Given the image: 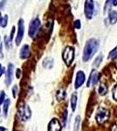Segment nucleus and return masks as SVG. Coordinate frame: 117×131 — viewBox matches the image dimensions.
<instances>
[{"label":"nucleus","instance_id":"obj_1","mask_svg":"<svg viewBox=\"0 0 117 131\" xmlns=\"http://www.w3.org/2000/svg\"><path fill=\"white\" fill-rule=\"evenodd\" d=\"M99 48V41L95 39H90L87 41L83 51V60L88 61L97 52Z\"/></svg>","mask_w":117,"mask_h":131},{"label":"nucleus","instance_id":"obj_2","mask_svg":"<svg viewBox=\"0 0 117 131\" xmlns=\"http://www.w3.org/2000/svg\"><path fill=\"white\" fill-rule=\"evenodd\" d=\"M40 26H41V24H40L39 18L38 17H36L35 18H33L31 21V23L29 25V31H28L29 37L31 38V39H34L36 36H37L38 32H39Z\"/></svg>","mask_w":117,"mask_h":131},{"label":"nucleus","instance_id":"obj_3","mask_svg":"<svg viewBox=\"0 0 117 131\" xmlns=\"http://www.w3.org/2000/svg\"><path fill=\"white\" fill-rule=\"evenodd\" d=\"M18 115L22 121H28L31 116V111L28 105L23 103L18 107Z\"/></svg>","mask_w":117,"mask_h":131},{"label":"nucleus","instance_id":"obj_4","mask_svg":"<svg viewBox=\"0 0 117 131\" xmlns=\"http://www.w3.org/2000/svg\"><path fill=\"white\" fill-rule=\"evenodd\" d=\"M74 48L72 46H67L65 48V50L63 51L62 53V58L64 62L66 63L67 66H70L73 63L74 60Z\"/></svg>","mask_w":117,"mask_h":131},{"label":"nucleus","instance_id":"obj_5","mask_svg":"<svg viewBox=\"0 0 117 131\" xmlns=\"http://www.w3.org/2000/svg\"><path fill=\"white\" fill-rule=\"evenodd\" d=\"M109 117V112L108 109L104 108V107H100L99 110L97 111L96 115H95V119L99 124L104 123Z\"/></svg>","mask_w":117,"mask_h":131},{"label":"nucleus","instance_id":"obj_6","mask_svg":"<svg viewBox=\"0 0 117 131\" xmlns=\"http://www.w3.org/2000/svg\"><path fill=\"white\" fill-rule=\"evenodd\" d=\"M25 34V25H24V19L20 18L18 20V32H17L16 39H15V43L17 46H19L21 41L23 40V38H24Z\"/></svg>","mask_w":117,"mask_h":131},{"label":"nucleus","instance_id":"obj_7","mask_svg":"<svg viewBox=\"0 0 117 131\" xmlns=\"http://www.w3.org/2000/svg\"><path fill=\"white\" fill-rule=\"evenodd\" d=\"M84 12L87 18L90 19V18H93V12H94V3H93V0H86V2H85Z\"/></svg>","mask_w":117,"mask_h":131},{"label":"nucleus","instance_id":"obj_8","mask_svg":"<svg viewBox=\"0 0 117 131\" xmlns=\"http://www.w3.org/2000/svg\"><path fill=\"white\" fill-rule=\"evenodd\" d=\"M13 71L14 66L12 63H9L7 67V71L5 72V84L6 86H10L13 80Z\"/></svg>","mask_w":117,"mask_h":131},{"label":"nucleus","instance_id":"obj_9","mask_svg":"<svg viewBox=\"0 0 117 131\" xmlns=\"http://www.w3.org/2000/svg\"><path fill=\"white\" fill-rule=\"evenodd\" d=\"M47 129L49 131H59V130H61L62 129V126H61L60 122L58 119H56V118H54V119H52L50 121L48 124V128Z\"/></svg>","mask_w":117,"mask_h":131},{"label":"nucleus","instance_id":"obj_10","mask_svg":"<svg viewBox=\"0 0 117 131\" xmlns=\"http://www.w3.org/2000/svg\"><path fill=\"white\" fill-rule=\"evenodd\" d=\"M85 80H86V76H85V73H83L82 71H79L76 74V80H75V83H74V88L77 89V88H80L83 83L85 82Z\"/></svg>","mask_w":117,"mask_h":131},{"label":"nucleus","instance_id":"obj_11","mask_svg":"<svg viewBox=\"0 0 117 131\" xmlns=\"http://www.w3.org/2000/svg\"><path fill=\"white\" fill-rule=\"evenodd\" d=\"M30 55H31V47L28 45H24L22 46L19 52V57L22 60H25V59L29 58Z\"/></svg>","mask_w":117,"mask_h":131},{"label":"nucleus","instance_id":"obj_12","mask_svg":"<svg viewBox=\"0 0 117 131\" xmlns=\"http://www.w3.org/2000/svg\"><path fill=\"white\" fill-rule=\"evenodd\" d=\"M97 81H98V73L97 71L93 70L91 72V74L89 76V79L87 85H88V86H92L93 85H95L97 83Z\"/></svg>","mask_w":117,"mask_h":131},{"label":"nucleus","instance_id":"obj_13","mask_svg":"<svg viewBox=\"0 0 117 131\" xmlns=\"http://www.w3.org/2000/svg\"><path fill=\"white\" fill-rule=\"evenodd\" d=\"M43 67L47 69L52 68V67H54V60H52V58H49V57L46 58L43 60Z\"/></svg>","mask_w":117,"mask_h":131},{"label":"nucleus","instance_id":"obj_14","mask_svg":"<svg viewBox=\"0 0 117 131\" xmlns=\"http://www.w3.org/2000/svg\"><path fill=\"white\" fill-rule=\"evenodd\" d=\"M108 18H109V21L112 25L115 24L117 21V12H115V10H111L109 12V15H108Z\"/></svg>","mask_w":117,"mask_h":131},{"label":"nucleus","instance_id":"obj_15","mask_svg":"<svg viewBox=\"0 0 117 131\" xmlns=\"http://www.w3.org/2000/svg\"><path fill=\"white\" fill-rule=\"evenodd\" d=\"M77 94L74 93V94H72L71 97V107H72V110L75 111L76 109V106H77Z\"/></svg>","mask_w":117,"mask_h":131},{"label":"nucleus","instance_id":"obj_16","mask_svg":"<svg viewBox=\"0 0 117 131\" xmlns=\"http://www.w3.org/2000/svg\"><path fill=\"white\" fill-rule=\"evenodd\" d=\"M67 96V92H66L64 89H60L57 92V94H56V97L58 99V101H62L64 99L66 98Z\"/></svg>","mask_w":117,"mask_h":131},{"label":"nucleus","instance_id":"obj_17","mask_svg":"<svg viewBox=\"0 0 117 131\" xmlns=\"http://www.w3.org/2000/svg\"><path fill=\"white\" fill-rule=\"evenodd\" d=\"M10 99H6L4 102V107H3V110H4V115L6 117L7 116V114H8V109H9V107H10Z\"/></svg>","mask_w":117,"mask_h":131},{"label":"nucleus","instance_id":"obj_18","mask_svg":"<svg viewBox=\"0 0 117 131\" xmlns=\"http://www.w3.org/2000/svg\"><path fill=\"white\" fill-rule=\"evenodd\" d=\"M98 92L101 95H105L106 94L108 93V88L106 86L105 84L101 83L99 86V89H98Z\"/></svg>","mask_w":117,"mask_h":131},{"label":"nucleus","instance_id":"obj_19","mask_svg":"<svg viewBox=\"0 0 117 131\" xmlns=\"http://www.w3.org/2000/svg\"><path fill=\"white\" fill-rule=\"evenodd\" d=\"M102 58H103L102 55H99V56H98L97 58L95 59V60L93 61V66H94V67H99V66L101 65V61H102Z\"/></svg>","mask_w":117,"mask_h":131},{"label":"nucleus","instance_id":"obj_20","mask_svg":"<svg viewBox=\"0 0 117 131\" xmlns=\"http://www.w3.org/2000/svg\"><path fill=\"white\" fill-rule=\"evenodd\" d=\"M7 24H8V16L7 15H5L2 18V21H1V26L2 27H6L7 26Z\"/></svg>","mask_w":117,"mask_h":131},{"label":"nucleus","instance_id":"obj_21","mask_svg":"<svg viewBox=\"0 0 117 131\" xmlns=\"http://www.w3.org/2000/svg\"><path fill=\"white\" fill-rule=\"evenodd\" d=\"M80 116H76L75 118V123H74V129L78 130L80 128Z\"/></svg>","mask_w":117,"mask_h":131},{"label":"nucleus","instance_id":"obj_22","mask_svg":"<svg viewBox=\"0 0 117 131\" xmlns=\"http://www.w3.org/2000/svg\"><path fill=\"white\" fill-rule=\"evenodd\" d=\"M108 57H109L110 59L117 58V48H115V49L111 51V52H110V53H109V55H108Z\"/></svg>","mask_w":117,"mask_h":131},{"label":"nucleus","instance_id":"obj_23","mask_svg":"<svg viewBox=\"0 0 117 131\" xmlns=\"http://www.w3.org/2000/svg\"><path fill=\"white\" fill-rule=\"evenodd\" d=\"M12 94H13L14 98H17V95L18 94V86L17 85H14L12 86Z\"/></svg>","mask_w":117,"mask_h":131},{"label":"nucleus","instance_id":"obj_24","mask_svg":"<svg viewBox=\"0 0 117 131\" xmlns=\"http://www.w3.org/2000/svg\"><path fill=\"white\" fill-rule=\"evenodd\" d=\"M5 94L4 91H1L0 92V105H2L4 102H5Z\"/></svg>","mask_w":117,"mask_h":131},{"label":"nucleus","instance_id":"obj_25","mask_svg":"<svg viewBox=\"0 0 117 131\" xmlns=\"http://www.w3.org/2000/svg\"><path fill=\"white\" fill-rule=\"evenodd\" d=\"M109 4H112L113 5L116 6L117 5V0H108L107 4H106V6H105V10H107V8H108V6Z\"/></svg>","mask_w":117,"mask_h":131},{"label":"nucleus","instance_id":"obj_26","mask_svg":"<svg viewBox=\"0 0 117 131\" xmlns=\"http://www.w3.org/2000/svg\"><path fill=\"white\" fill-rule=\"evenodd\" d=\"M5 41L6 48H7V49H10V48L12 47V45H10V44H12V41H10V39H8L7 37H5Z\"/></svg>","mask_w":117,"mask_h":131},{"label":"nucleus","instance_id":"obj_27","mask_svg":"<svg viewBox=\"0 0 117 131\" xmlns=\"http://www.w3.org/2000/svg\"><path fill=\"white\" fill-rule=\"evenodd\" d=\"M67 110L66 109L63 113V119H62V122H63V126L66 125V122H67Z\"/></svg>","mask_w":117,"mask_h":131},{"label":"nucleus","instance_id":"obj_28","mask_svg":"<svg viewBox=\"0 0 117 131\" xmlns=\"http://www.w3.org/2000/svg\"><path fill=\"white\" fill-rule=\"evenodd\" d=\"M113 98L115 101H117V85L113 89Z\"/></svg>","mask_w":117,"mask_h":131},{"label":"nucleus","instance_id":"obj_29","mask_svg":"<svg viewBox=\"0 0 117 131\" xmlns=\"http://www.w3.org/2000/svg\"><path fill=\"white\" fill-rule=\"evenodd\" d=\"M14 33H15V26L12 27V32H10V41H12V39H13V37H14Z\"/></svg>","mask_w":117,"mask_h":131},{"label":"nucleus","instance_id":"obj_30","mask_svg":"<svg viewBox=\"0 0 117 131\" xmlns=\"http://www.w3.org/2000/svg\"><path fill=\"white\" fill-rule=\"evenodd\" d=\"M80 20H76L75 22H74V27L75 28H77V29H80Z\"/></svg>","mask_w":117,"mask_h":131},{"label":"nucleus","instance_id":"obj_31","mask_svg":"<svg viewBox=\"0 0 117 131\" xmlns=\"http://www.w3.org/2000/svg\"><path fill=\"white\" fill-rule=\"evenodd\" d=\"M5 5H6V0H2L1 3H0V10L4 9Z\"/></svg>","mask_w":117,"mask_h":131},{"label":"nucleus","instance_id":"obj_32","mask_svg":"<svg viewBox=\"0 0 117 131\" xmlns=\"http://www.w3.org/2000/svg\"><path fill=\"white\" fill-rule=\"evenodd\" d=\"M3 43L0 44V59L4 58V53H3Z\"/></svg>","mask_w":117,"mask_h":131},{"label":"nucleus","instance_id":"obj_33","mask_svg":"<svg viewBox=\"0 0 117 131\" xmlns=\"http://www.w3.org/2000/svg\"><path fill=\"white\" fill-rule=\"evenodd\" d=\"M5 68H4V67H2V65L0 64V77H1L2 76V74H3L4 73H5Z\"/></svg>","mask_w":117,"mask_h":131},{"label":"nucleus","instance_id":"obj_34","mask_svg":"<svg viewBox=\"0 0 117 131\" xmlns=\"http://www.w3.org/2000/svg\"><path fill=\"white\" fill-rule=\"evenodd\" d=\"M20 70L19 69H17V71H16V76H17V78H19L20 77Z\"/></svg>","mask_w":117,"mask_h":131},{"label":"nucleus","instance_id":"obj_35","mask_svg":"<svg viewBox=\"0 0 117 131\" xmlns=\"http://www.w3.org/2000/svg\"><path fill=\"white\" fill-rule=\"evenodd\" d=\"M6 128H4V127H0V131H5Z\"/></svg>","mask_w":117,"mask_h":131},{"label":"nucleus","instance_id":"obj_36","mask_svg":"<svg viewBox=\"0 0 117 131\" xmlns=\"http://www.w3.org/2000/svg\"><path fill=\"white\" fill-rule=\"evenodd\" d=\"M2 18H3V17L1 16V13H0V26H1V21H2Z\"/></svg>","mask_w":117,"mask_h":131}]
</instances>
